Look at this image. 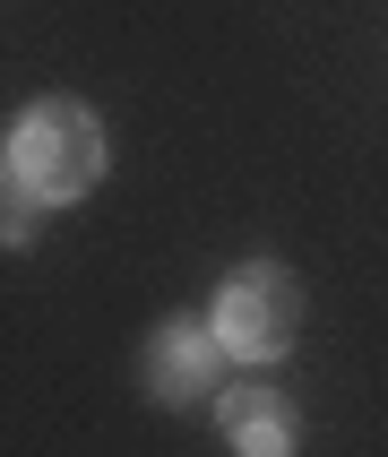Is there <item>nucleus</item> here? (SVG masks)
<instances>
[{"instance_id":"1","label":"nucleus","mask_w":388,"mask_h":457,"mask_svg":"<svg viewBox=\"0 0 388 457\" xmlns=\"http://www.w3.org/2000/svg\"><path fill=\"white\" fill-rule=\"evenodd\" d=\"M0 155H9V181L35 207H70V199H87L103 181L112 138H103V121L78 96H44V104H26L18 121H9V147Z\"/></svg>"},{"instance_id":"2","label":"nucleus","mask_w":388,"mask_h":457,"mask_svg":"<svg viewBox=\"0 0 388 457\" xmlns=\"http://www.w3.org/2000/svg\"><path fill=\"white\" fill-rule=\"evenodd\" d=\"M207 328H216V345H225L233 362L293 354V337H302V285H293V268H277V259H242V268L216 285Z\"/></svg>"},{"instance_id":"3","label":"nucleus","mask_w":388,"mask_h":457,"mask_svg":"<svg viewBox=\"0 0 388 457\" xmlns=\"http://www.w3.org/2000/svg\"><path fill=\"white\" fill-rule=\"evenodd\" d=\"M225 345H216V328H199V320H164V328L147 337V397H173V406H190V397H216V371H225Z\"/></svg>"},{"instance_id":"4","label":"nucleus","mask_w":388,"mask_h":457,"mask_svg":"<svg viewBox=\"0 0 388 457\" xmlns=\"http://www.w3.org/2000/svg\"><path fill=\"white\" fill-rule=\"evenodd\" d=\"M216 423H225L233 457H293L302 449L293 397H285V388H225V397H216Z\"/></svg>"},{"instance_id":"5","label":"nucleus","mask_w":388,"mask_h":457,"mask_svg":"<svg viewBox=\"0 0 388 457\" xmlns=\"http://www.w3.org/2000/svg\"><path fill=\"white\" fill-rule=\"evenodd\" d=\"M0 190H9V155H0Z\"/></svg>"}]
</instances>
